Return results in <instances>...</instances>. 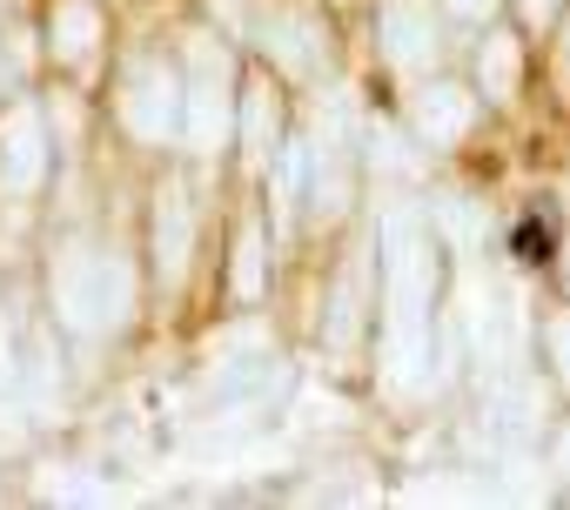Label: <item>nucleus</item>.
<instances>
[{
  "label": "nucleus",
  "instance_id": "f257e3e1",
  "mask_svg": "<svg viewBox=\"0 0 570 510\" xmlns=\"http://www.w3.org/2000/svg\"><path fill=\"white\" fill-rule=\"evenodd\" d=\"M181 101H188V81L161 61V55H141L128 75H121V95H115V115L135 141L161 148L181 135Z\"/></svg>",
  "mask_w": 570,
  "mask_h": 510
},
{
  "label": "nucleus",
  "instance_id": "f03ea898",
  "mask_svg": "<svg viewBox=\"0 0 570 510\" xmlns=\"http://www.w3.org/2000/svg\"><path fill=\"white\" fill-rule=\"evenodd\" d=\"M48 168H55V155H48V121H41L35 101H14L8 115H0V195H14V202L41 195Z\"/></svg>",
  "mask_w": 570,
  "mask_h": 510
},
{
  "label": "nucleus",
  "instance_id": "7ed1b4c3",
  "mask_svg": "<svg viewBox=\"0 0 570 510\" xmlns=\"http://www.w3.org/2000/svg\"><path fill=\"white\" fill-rule=\"evenodd\" d=\"M181 135L195 141V155H215L228 141V61L215 48L195 55L188 75V101H181Z\"/></svg>",
  "mask_w": 570,
  "mask_h": 510
},
{
  "label": "nucleus",
  "instance_id": "20e7f679",
  "mask_svg": "<svg viewBox=\"0 0 570 510\" xmlns=\"http://www.w3.org/2000/svg\"><path fill=\"white\" fill-rule=\"evenodd\" d=\"M188 248H195V208H188V188L168 182L155 195V269H161V283L188 276Z\"/></svg>",
  "mask_w": 570,
  "mask_h": 510
},
{
  "label": "nucleus",
  "instance_id": "39448f33",
  "mask_svg": "<svg viewBox=\"0 0 570 510\" xmlns=\"http://www.w3.org/2000/svg\"><path fill=\"white\" fill-rule=\"evenodd\" d=\"M101 41H108V21H101L95 0H55V8H48V55H55L61 68L95 61Z\"/></svg>",
  "mask_w": 570,
  "mask_h": 510
},
{
  "label": "nucleus",
  "instance_id": "423d86ee",
  "mask_svg": "<svg viewBox=\"0 0 570 510\" xmlns=\"http://www.w3.org/2000/svg\"><path fill=\"white\" fill-rule=\"evenodd\" d=\"M376 35H383V55H390L396 68H416V61L430 55V41H436V14L423 8V0H383Z\"/></svg>",
  "mask_w": 570,
  "mask_h": 510
},
{
  "label": "nucleus",
  "instance_id": "0eeeda50",
  "mask_svg": "<svg viewBox=\"0 0 570 510\" xmlns=\"http://www.w3.org/2000/svg\"><path fill=\"white\" fill-rule=\"evenodd\" d=\"M416 128H423L430 141H456V135L470 128V101H463L456 88H430V95L416 101Z\"/></svg>",
  "mask_w": 570,
  "mask_h": 510
},
{
  "label": "nucleus",
  "instance_id": "6e6552de",
  "mask_svg": "<svg viewBox=\"0 0 570 510\" xmlns=\"http://www.w3.org/2000/svg\"><path fill=\"white\" fill-rule=\"evenodd\" d=\"M268 135H275L268 88H248V95H242V141H248V155H268Z\"/></svg>",
  "mask_w": 570,
  "mask_h": 510
},
{
  "label": "nucleus",
  "instance_id": "1a4fd4ad",
  "mask_svg": "<svg viewBox=\"0 0 570 510\" xmlns=\"http://www.w3.org/2000/svg\"><path fill=\"white\" fill-rule=\"evenodd\" d=\"M483 88H490V101H510V88H517V48L510 41L483 48Z\"/></svg>",
  "mask_w": 570,
  "mask_h": 510
},
{
  "label": "nucleus",
  "instance_id": "9d476101",
  "mask_svg": "<svg viewBox=\"0 0 570 510\" xmlns=\"http://www.w3.org/2000/svg\"><path fill=\"white\" fill-rule=\"evenodd\" d=\"M255 290H262V235L242 228V248H235V296L248 303Z\"/></svg>",
  "mask_w": 570,
  "mask_h": 510
},
{
  "label": "nucleus",
  "instance_id": "9b49d317",
  "mask_svg": "<svg viewBox=\"0 0 570 510\" xmlns=\"http://www.w3.org/2000/svg\"><path fill=\"white\" fill-rule=\"evenodd\" d=\"M21 383V350H14V330H8V310H0V390Z\"/></svg>",
  "mask_w": 570,
  "mask_h": 510
},
{
  "label": "nucleus",
  "instance_id": "f8f14e48",
  "mask_svg": "<svg viewBox=\"0 0 570 510\" xmlns=\"http://www.w3.org/2000/svg\"><path fill=\"white\" fill-rule=\"evenodd\" d=\"M543 343H550V356L563 363V376H570V316H557L550 330H543Z\"/></svg>",
  "mask_w": 570,
  "mask_h": 510
},
{
  "label": "nucleus",
  "instance_id": "ddd939ff",
  "mask_svg": "<svg viewBox=\"0 0 570 510\" xmlns=\"http://www.w3.org/2000/svg\"><path fill=\"white\" fill-rule=\"evenodd\" d=\"M443 8H450V14H463V21H483L497 0H443Z\"/></svg>",
  "mask_w": 570,
  "mask_h": 510
},
{
  "label": "nucleus",
  "instance_id": "4468645a",
  "mask_svg": "<svg viewBox=\"0 0 570 510\" xmlns=\"http://www.w3.org/2000/svg\"><path fill=\"white\" fill-rule=\"evenodd\" d=\"M523 8H530V14L543 21V14H557V0H523Z\"/></svg>",
  "mask_w": 570,
  "mask_h": 510
},
{
  "label": "nucleus",
  "instance_id": "2eb2a0df",
  "mask_svg": "<svg viewBox=\"0 0 570 510\" xmlns=\"http://www.w3.org/2000/svg\"><path fill=\"white\" fill-rule=\"evenodd\" d=\"M0 95H8V48H0Z\"/></svg>",
  "mask_w": 570,
  "mask_h": 510
}]
</instances>
